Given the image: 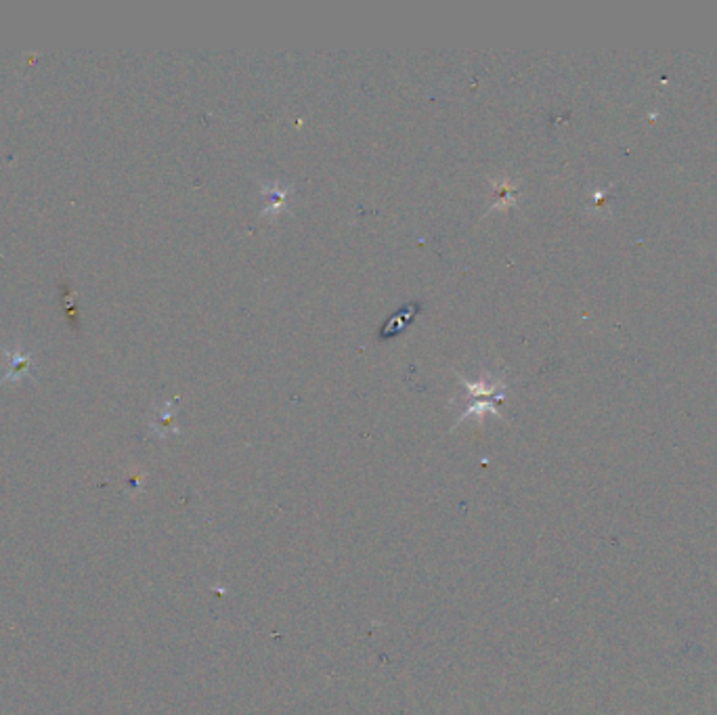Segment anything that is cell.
Instances as JSON below:
<instances>
[{"label":"cell","instance_id":"1","mask_svg":"<svg viewBox=\"0 0 717 715\" xmlns=\"http://www.w3.org/2000/svg\"><path fill=\"white\" fill-rule=\"evenodd\" d=\"M465 388L470 391L472 399H470V405L468 409L459 416V422H463L468 416H483V411H493L497 413V403H502L504 399V382L502 380H495V378H489L485 382H465L463 378H459Z\"/></svg>","mask_w":717,"mask_h":715},{"label":"cell","instance_id":"2","mask_svg":"<svg viewBox=\"0 0 717 715\" xmlns=\"http://www.w3.org/2000/svg\"><path fill=\"white\" fill-rule=\"evenodd\" d=\"M263 193H265V197H267V208L263 210V214L265 216H275V214H279V210L286 206V202H288V195H290V189L288 187H279L277 183H271V185H265L263 187Z\"/></svg>","mask_w":717,"mask_h":715}]
</instances>
